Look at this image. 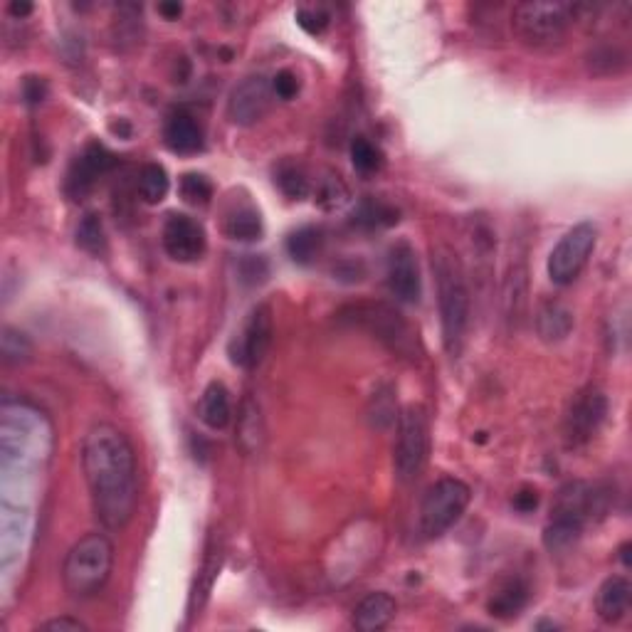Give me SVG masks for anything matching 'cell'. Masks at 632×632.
<instances>
[{"mask_svg": "<svg viewBox=\"0 0 632 632\" xmlns=\"http://www.w3.org/2000/svg\"><path fill=\"white\" fill-rule=\"evenodd\" d=\"M181 196L191 205H208L213 198V183L203 173H186L181 178Z\"/></svg>", "mask_w": 632, "mask_h": 632, "instance_id": "e575fe53", "label": "cell"}, {"mask_svg": "<svg viewBox=\"0 0 632 632\" xmlns=\"http://www.w3.org/2000/svg\"><path fill=\"white\" fill-rule=\"evenodd\" d=\"M163 141L178 156H196L205 149V134L198 119L188 112H173L163 129Z\"/></svg>", "mask_w": 632, "mask_h": 632, "instance_id": "2e32d148", "label": "cell"}, {"mask_svg": "<svg viewBox=\"0 0 632 632\" xmlns=\"http://www.w3.org/2000/svg\"><path fill=\"white\" fill-rule=\"evenodd\" d=\"M272 94H275L272 92V82H267L262 75L245 77L230 92L228 119L235 126H255L270 112Z\"/></svg>", "mask_w": 632, "mask_h": 632, "instance_id": "9a60e30c", "label": "cell"}, {"mask_svg": "<svg viewBox=\"0 0 632 632\" xmlns=\"http://www.w3.org/2000/svg\"><path fill=\"white\" fill-rule=\"evenodd\" d=\"M595 242H598V228H595L593 223L573 225V228L556 242V247H553L549 255V265H546L551 282L556 284V287H568V284H573L581 277L588 260H591Z\"/></svg>", "mask_w": 632, "mask_h": 632, "instance_id": "9c48e42d", "label": "cell"}, {"mask_svg": "<svg viewBox=\"0 0 632 632\" xmlns=\"http://www.w3.org/2000/svg\"><path fill=\"white\" fill-rule=\"evenodd\" d=\"M42 630H60V632H65V630H70V632H79V630H89L87 625L82 623V620H77V618H70V615H65V618H55V620H47V623H42L40 625Z\"/></svg>", "mask_w": 632, "mask_h": 632, "instance_id": "b9f144b4", "label": "cell"}, {"mask_svg": "<svg viewBox=\"0 0 632 632\" xmlns=\"http://www.w3.org/2000/svg\"><path fill=\"white\" fill-rule=\"evenodd\" d=\"M368 418H371L373 428L378 430H388L391 425H395V420H398V408H395L391 388H381V391L373 393Z\"/></svg>", "mask_w": 632, "mask_h": 632, "instance_id": "836d02e7", "label": "cell"}, {"mask_svg": "<svg viewBox=\"0 0 632 632\" xmlns=\"http://www.w3.org/2000/svg\"><path fill=\"white\" fill-rule=\"evenodd\" d=\"M237 272H240V282L247 284V287H255V284H262L270 275V262L262 255H245L237 265Z\"/></svg>", "mask_w": 632, "mask_h": 632, "instance_id": "d590c367", "label": "cell"}, {"mask_svg": "<svg viewBox=\"0 0 632 632\" xmlns=\"http://www.w3.org/2000/svg\"><path fill=\"white\" fill-rule=\"evenodd\" d=\"M586 67L595 77H615L628 67V52L620 45L603 42V45H595L593 50H588Z\"/></svg>", "mask_w": 632, "mask_h": 632, "instance_id": "4316f807", "label": "cell"}, {"mask_svg": "<svg viewBox=\"0 0 632 632\" xmlns=\"http://www.w3.org/2000/svg\"><path fill=\"white\" fill-rule=\"evenodd\" d=\"M30 351H33V346H30L28 336L20 334V331H15V329H10V326L3 331V358H5V363L25 361V358L30 356Z\"/></svg>", "mask_w": 632, "mask_h": 632, "instance_id": "8d00e7d4", "label": "cell"}, {"mask_svg": "<svg viewBox=\"0 0 632 632\" xmlns=\"http://www.w3.org/2000/svg\"><path fill=\"white\" fill-rule=\"evenodd\" d=\"M395 605L393 595L378 591V593H368L361 603L356 605L354 610V628L361 632H378L391 625V620L395 618Z\"/></svg>", "mask_w": 632, "mask_h": 632, "instance_id": "d6986e66", "label": "cell"}, {"mask_svg": "<svg viewBox=\"0 0 632 632\" xmlns=\"http://www.w3.org/2000/svg\"><path fill=\"white\" fill-rule=\"evenodd\" d=\"M272 344V309L270 304H257L247 319L242 321L240 331L230 341V361L235 366L252 371L262 363Z\"/></svg>", "mask_w": 632, "mask_h": 632, "instance_id": "8fae6325", "label": "cell"}, {"mask_svg": "<svg viewBox=\"0 0 632 632\" xmlns=\"http://www.w3.org/2000/svg\"><path fill=\"white\" fill-rule=\"evenodd\" d=\"M223 233L237 242H255L262 237V218L252 205H235L225 215Z\"/></svg>", "mask_w": 632, "mask_h": 632, "instance_id": "cb8c5ba5", "label": "cell"}, {"mask_svg": "<svg viewBox=\"0 0 632 632\" xmlns=\"http://www.w3.org/2000/svg\"><path fill=\"white\" fill-rule=\"evenodd\" d=\"M628 551H630V544H625L623 549H620V558H623L625 566H630V556H628Z\"/></svg>", "mask_w": 632, "mask_h": 632, "instance_id": "f6af8a7d", "label": "cell"}, {"mask_svg": "<svg viewBox=\"0 0 632 632\" xmlns=\"http://www.w3.org/2000/svg\"><path fill=\"white\" fill-rule=\"evenodd\" d=\"M351 163L363 176H373V173L381 171L386 158H383V151L373 141H368L366 136H356L351 141Z\"/></svg>", "mask_w": 632, "mask_h": 632, "instance_id": "d6a6232c", "label": "cell"}, {"mask_svg": "<svg viewBox=\"0 0 632 632\" xmlns=\"http://www.w3.org/2000/svg\"><path fill=\"white\" fill-rule=\"evenodd\" d=\"M632 600V586L625 576H610L605 578L603 586L598 588L595 595V610L603 623L615 625L628 615Z\"/></svg>", "mask_w": 632, "mask_h": 632, "instance_id": "e0dca14e", "label": "cell"}, {"mask_svg": "<svg viewBox=\"0 0 632 632\" xmlns=\"http://www.w3.org/2000/svg\"><path fill=\"white\" fill-rule=\"evenodd\" d=\"M299 28L307 30L309 35H321L329 28V13L321 8H299L297 10Z\"/></svg>", "mask_w": 632, "mask_h": 632, "instance_id": "74e56055", "label": "cell"}, {"mask_svg": "<svg viewBox=\"0 0 632 632\" xmlns=\"http://www.w3.org/2000/svg\"><path fill=\"white\" fill-rule=\"evenodd\" d=\"M529 598H531L529 583H526L524 578H509V581H504L502 586L492 593V598H489V603H487V610H489V615L497 620H514V618H519L521 610L529 605Z\"/></svg>", "mask_w": 632, "mask_h": 632, "instance_id": "ffe728a7", "label": "cell"}, {"mask_svg": "<svg viewBox=\"0 0 632 632\" xmlns=\"http://www.w3.org/2000/svg\"><path fill=\"white\" fill-rule=\"evenodd\" d=\"M198 415L210 430H225L233 420V403H230L228 388L220 381L208 383L198 403Z\"/></svg>", "mask_w": 632, "mask_h": 632, "instance_id": "44dd1931", "label": "cell"}, {"mask_svg": "<svg viewBox=\"0 0 632 632\" xmlns=\"http://www.w3.org/2000/svg\"><path fill=\"white\" fill-rule=\"evenodd\" d=\"M339 319L344 324L358 326V329L368 331L373 339L381 341L383 346L393 351V354L415 358L418 354V339H415L413 326L405 321V316L398 309L388 307L383 302H361L351 304V307L341 309Z\"/></svg>", "mask_w": 632, "mask_h": 632, "instance_id": "8992f818", "label": "cell"}, {"mask_svg": "<svg viewBox=\"0 0 632 632\" xmlns=\"http://www.w3.org/2000/svg\"><path fill=\"white\" fill-rule=\"evenodd\" d=\"M433 275L437 287V309H440L442 346H445L447 354L457 358L465 349L467 331H470L472 299L465 267L447 245L433 247Z\"/></svg>", "mask_w": 632, "mask_h": 632, "instance_id": "7a4b0ae2", "label": "cell"}, {"mask_svg": "<svg viewBox=\"0 0 632 632\" xmlns=\"http://www.w3.org/2000/svg\"><path fill=\"white\" fill-rule=\"evenodd\" d=\"M272 92H275V97L284 99V102H289V99L297 97V92H299V77L294 75L292 70L277 72L275 79H272Z\"/></svg>", "mask_w": 632, "mask_h": 632, "instance_id": "f35d334b", "label": "cell"}, {"mask_svg": "<svg viewBox=\"0 0 632 632\" xmlns=\"http://www.w3.org/2000/svg\"><path fill=\"white\" fill-rule=\"evenodd\" d=\"M77 247H82L87 255L92 257H102L107 252V233H104V223L102 215L97 213H87L77 225L75 233Z\"/></svg>", "mask_w": 632, "mask_h": 632, "instance_id": "1f68e13d", "label": "cell"}, {"mask_svg": "<svg viewBox=\"0 0 632 632\" xmlns=\"http://www.w3.org/2000/svg\"><path fill=\"white\" fill-rule=\"evenodd\" d=\"M314 203L319 205L321 210L331 213V210H341L346 203L351 200L349 186L344 183V178L334 171H324L319 178L314 181Z\"/></svg>", "mask_w": 632, "mask_h": 632, "instance_id": "83f0119b", "label": "cell"}, {"mask_svg": "<svg viewBox=\"0 0 632 632\" xmlns=\"http://www.w3.org/2000/svg\"><path fill=\"white\" fill-rule=\"evenodd\" d=\"M536 331L546 344H558L573 331V312L563 302L549 299L536 312Z\"/></svg>", "mask_w": 632, "mask_h": 632, "instance_id": "7402d4cb", "label": "cell"}, {"mask_svg": "<svg viewBox=\"0 0 632 632\" xmlns=\"http://www.w3.org/2000/svg\"><path fill=\"white\" fill-rule=\"evenodd\" d=\"M581 5L563 0H529L514 5L512 28L514 35L534 50H551L563 45L576 25Z\"/></svg>", "mask_w": 632, "mask_h": 632, "instance_id": "277c9868", "label": "cell"}, {"mask_svg": "<svg viewBox=\"0 0 632 632\" xmlns=\"http://www.w3.org/2000/svg\"><path fill=\"white\" fill-rule=\"evenodd\" d=\"M321 250H324V233L314 225H304L287 237V252L297 265H312Z\"/></svg>", "mask_w": 632, "mask_h": 632, "instance_id": "f1b7e54d", "label": "cell"}, {"mask_svg": "<svg viewBox=\"0 0 632 632\" xmlns=\"http://www.w3.org/2000/svg\"><path fill=\"white\" fill-rule=\"evenodd\" d=\"M472 499V489L462 479L445 477L425 492L420 502V534L437 539L462 519Z\"/></svg>", "mask_w": 632, "mask_h": 632, "instance_id": "ba28073f", "label": "cell"}, {"mask_svg": "<svg viewBox=\"0 0 632 632\" xmlns=\"http://www.w3.org/2000/svg\"><path fill=\"white\" fill-rule=\"evenodd\" d=\"M262 415L257 403L252 400H245L242 403L240 415H237V445L245 455H252V452L260 450L262 445Z\"/></svg>", "mask_w": 632, "mask_h": 632, "instance_id": "4dcf8cb0", "label": "cell"}, {"mask_svg": "<svg viewBox=\"0 0 632 632\" xmlns=\"http://www.w3.org/2000/svg\"><path fill=\"white\" fill-rule=\"evenodd\" d=\"M400 213L398 208H393L391 203L378 198H366L356 205L354 215H351V223L358 230H366V233H376V230H388L393 225H398Z\"/></svg>", "mask_w": 632, "mask_h": 632, "instance_id": "603a6c76", "label": "cell"}, {"mask_svg": "<svg viewBox=\"0 0 632 632\" xmlns=\"http://www.w3.org/2000/svg\"><path fill=\"white\" fill-rule=\"evenodd\" d=\"M605 494L598 487L586 482H568L558 489L556 502L544 529V546L551 553H566L586 531L588 521L595 514H603L608 504H603Z\"/></svg>", "mask_w": 632, "mask_h": 632, "instance_id": "3957f363", "label": "cell"}, {"mask_svg": "<svg viewBox=\"0 0 632 632\" xmlns=\"http://www.w3.org/2000/svg\"><path fill=\"white\" fill-rule=\"evenodd\" d=\"M156 10L166 20H178V18H181V13H183V5L181 3H158Z\"/></svg>", "mask_w": 632, "mask_h": 632, "instance_id": "7bdbcfd3", "label": "cell"}, {"mask_svg": "<svg viewBox=\"0 0 632 632\" xmlns=\"http://www.w3.org/2000/svg\"><path fill=\"white\" fill-rule=\"evenodd\" d=\"M161 242L166 255L173 262H181V265H191L198 262L205 255V247H208V237H205V228L198 223L196 218L186 213H171L163 223Z\"/></svg>", "mask_w": 632, "mask_h": 632, "instance_id": "7c38bea8", "label": "cell"}, {"mask_svg": "<svg viewBox=\"0 0 632 632\" xmlns=\"http://www.w3.org/2000/svg\"><path fill=\"white\" fill-rule=\"evenodd\" d=\"M430 455V425L428 415L420 405H408L398 415V435H395L393 467L395 477L403 484L415 482L428 465Z\"/></svg>", "mask_w": 632, "mask_h": 632, "instance_id": "52a82bcc", "label": "cell"}, {"mask_svg": "<svg viewBox=\"0 0 632 632\" xmlns=\"http://www.w3.org/2000/svg\"><path fill=\"white\" fill-rule=\"evenodd\" d=\"M512 504H514V509L519 514L536 512V507H539V492H536V489H531V487H524V489H521V492L514 494Z\"/></svg>", "mask_w": 632, "mask_h": 632, "instance_id": "60d3db41", "label": "cell"}, {"mask_svg": "<svg viewBox=\"0 0 632 632\" xmlns=\"http://www.w3.org/2000/svg\"><path fill=\"white\" fill-rule=\"evenodd\" d=\"M114 166H117V156L107 146L87 144L82 154L72 161L70 171H67L65 193L72 200H84L94 191L99 178L107 176Z\"/></svg>", "mask_w": 632, "mask_h": 632, "instance_id": "5bb4252c", "label": "cell"}, {"mask_svg": "<svg viewBox=\"0 0 632 632\" xmlns=\"http://www.w3.org/2000/svg\"><path fill=\"white\" fill-rule=\"evenodd\" d=\"M23 99L30 107H38L47 99V82L42 77H25L23 79Z\"/></svg>", "mask_w": 632, "mask_h": 632, "instance_id": "ab89813d", "label": "cell"}, {"mask_svg": "<svg viewBox=\"0 0 632 632\" xmlns=\"http://www.w3.org/2000/svg\"><path fill=\"white\" fill-rule=\"evenodd\" d=\"M220 561H223V544L215 539L208 541V551H205L203 566H200L198 573V583L193 588V598H191V615H196V610H200L208 600L210 591H213V583L218 578L220 571Z\"/></svg>", "mask_w": 632, "mask_h": 632, "instance_id": "484cf974", "label": "cell"}, {"mask_svg": "<svg viewBox=\"0 0 632 632\" xmlns=\"http://www.w3.org/2000/svg\"><path fill=\"white\" fill-rule=\"evenodd\" d=\"M608 418V395L598 386H586L573 395L563 418V442L568 450H581L591 445Z\"/></svg>", "mask_w": 632, "mask_h": 632, "instance_id": "30bf717a", "label": "cell"}, {"mask_svg": "<svg viewBox=\"0 0 632 632\" xmlns=\"http://www.w3.org/2000/svg\"><path fill=\"white\" fill-rule=\"evenodd\" d=\"M8 13L13 15V18H25V15L33 13V5H30V3H18V0H13V3L8 5Z\"/></svg>", "mask_w": 632, "mask_h": 632, "instance_id": "ee69618b", "label": "cell"}, {"mask_svg": "<svg viewBox=\"0 0 632 632\" xmlns=\"http://www.w3.org/2000/svg\"><path fill=\"white\" fill-rule=\"evenodd\" d=\"M386 282L388 292L403 304H418L423 297V277H420L418 255L413 245L405 240H398L388 250L386 262Z\"/></svg>", "mask_w": 632, "mask_h": 632, "instance_id": "4fadbf2b", "label": "cell"}, {"mask_svg": "<svg viewBox=\"0 0 632 632\" xmlns=\"http://www.w3.org/2000/svg\"><path fill=\"white\" fill-rule=\"evenodd\" d=\"M529 272H526V262H512L509 265L507 279H504V292H502V304H504V319L509 321V326L519 329L521 321H524L526 304H529Z\"/></svg>", "mask_w": 632, "mask_h": 632, "instance_id": "ac0fdd59", "label": "cell"}, {"mask_svg": "<svg viewBox=\"0 0 632 632\" xmlns=\"http://www.w3.org/2000/svg\"><path fill=\"white\" fill-rule=\"evenodd\" d=\"M275 183L289 200L307 198L314 188L312 176H309L307 168L299 161H292V158H284V161L275 168Z\"/></svg>", "mask_w": 632, "mask_h": 632, "instance_id": "d4e9b609", "label": "cell"}, {"mask_svg": "<svg viewBox=\"0 0 632 632\" xmlns=\"http://www.w3.org/2000/svg\"><path fill=\"white\" fill-rule=\"evenodd\" d=\"M114 546L109 536L87 534L72 546L62 566V583L72 598L87 600L104 591L112 578Z\"/></svg>", "mask_w": 632, "mask_h": 632, "instance_id": "5b68a950", "label": "cell"}, {"mask_svg": "<svg viewBox=\"0 0 632 632\" xmlns=\"http://www.w3.org/2000/svg\"><path fill=\"white\" fill-rule=\"evenodd\" d=\"M171 191V178H168L166 168L158 166V163H146L141 166L139 176H136V193L144 200L146 205H158L163 203Z\"/></svg>", "mask_w": 632, "mask_h": 632, "instance_id": "f546056e", "label": "cell"}, {"mask_svg": "<svg viewBox=\"0 0 632 632\" xmlns=\"http://www.w3.org/2000/svg\"><path fill=\"white\" fill-rule=\"evenodd\" d=\"M82 467L99 524L121 531L139 504V465L129 437L109 423L94 425L84 437Z\"/></svg>", "mask_w": 632, "mask_h": 632, "instance_id": "6da1fadb", "label": "cell"}]
</instances>
